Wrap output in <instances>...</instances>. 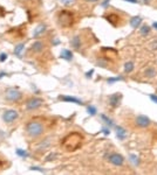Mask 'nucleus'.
Returning <instances> with one entry per match:
<instances>
[{
	"mask_svg": "<svg viewBox=\"0 0 157 175\" xmlns=\"http://www.w3.org/2000/svg\"><path fill=\"white\" fill-rule=\"evenodd\" d=\"M5 167H6V165H5V158L0 156V170H1V169H5Z\"/></svg>",
	"mask_w": 157,
	"mask_h": 175,
	"instance_id": "25",
	"label": "nucleus"
},
{
	"mask_svg": "<svg viewBox=\"0 0 157 175\" xmlns=\"http://www.w3.org/2000/svg\"><path fill=\"white\" fill-rule=\"evenodd\" d=\"M74 2V0H62V4H65L66 6H69Z\"/></svg>",
	"mask_w": 157,
	"mask_h": 175,
	"instance_id": "28",
	"label": "nucleus"
},
{
	"mask_svg": "<svg viewBox=\"0 0 157 175\" xmlns=\"http://www.w3.org/2000/svg\"><path fill=\"white\" fill-rule=\"evenodd\" d=\"M26 109L27 110H35V109H38L39 106H41L42 104H44V99H41V98H36V97H33V98H29V99H27L26 100Z\"/></svg>",
	"mask_w": 157,
	"mask_h": 175,
	"instance_id": "8",
	"label": "nucleus"
},
{
	"mask_svg": "<svg viewBox=\"0 0 157 175\" xmlns=\"http://www.w3.org/2000/svg\"><path fill=\"white\" fill-rule=\"evenodd\" d=\"M143 76L145 78H152L156 76V69L154 67H147L143 70Z\"/></svg>",
	"mask_w": 157,
	"mask_h": 175,
	"instance_id": "15",
	"label": "nucleus"
},
{
	"mask_svg": "<svg viewBox=\"0 0 157 175\" xmlns=\"http://www.w3.org/2000/svg\"><path fill=\"white\" fill-rule=\"evenodd\" d=\"M109 162H111L114 166H122L124 162V159L121 154H111L109 156Z\"/></svg>",
	"mask_w": 157,
	"mask_h": 175,
	"instance_id": "10",
	"label": "nucleus"
},
{
	"mask_svg": "<svg viewBox=\"0 0 157 175\" xmlns=\"http://www.w3.org/2000/svg\"><path fill=\"white\" fill-rule=\"evenodd\" d=\"M136 124L140 127H147L150 124V119L145 116H138L136 118Z\"/></svg>",
	"mask_w": 157,
	"mask_h": 175,
	"instance_id": "13",
	"label": "nucleus"
},
{
	"mask_svg": "<svg viewBox=\"0 0 157 175\" xmlns=\"http://www.w3.org/2000/svg\"><path fill=\"white\" fill-rule=\"evenodd\" d=\"M58 25L62 28H71L76 22V15L71 9H61L56 14Z\"/></svg>",
	"mask_w": 157,
	"mask_h": 175,
	"instance_id": "3",
	"label": "nucleus"
},
{
	"mask_svg": "<svg viewBox=\"0 0 157 175\" xmlns=\"http://www.w3.org/2000/svg\"><path fill=\"white\" fill-rule=\"evenodd\" d=\"M83 144V137L78 132H72L66 136L61 141V147L66 152H74L78 149Z\"/></svg>",
	"mask_w": 157,
	"mask_h": 175,
	"instance_id": "1",
	"label": "nucleus"
},
{
	"mask_svg": "<svg viewBox=\"0 0 157 175\" xmlns=\"http://www.w3.org/2000/svg\"><path fill=\"white\" fill-rule=\"evenodd\" d=\"M127 1H130V2H137V0H127Z\"/></svg>",
	"mask_w": 157,
	"mask_h": 175,
	"instance_id": "33",
	"label": "nucleus"
},
{
	"mask_svg": "<svg viewBox=\"0 0 157 175\" xmlns=\"http://www.w3.org/2000/svg\"><path fill=\"white\" fill-rule=\"evenodd\" d=\"M61 57L67 60V61H72L73 60V53L69 52V50H67V49H65V50H62V53H61Z\"/></svg>",
	"mask_w": 157,
	"mask_h": 175,
	"instance_id": "19",
	"label": "nucleus"
},
{
	"mask_svg": "<svg viewBox=\"0 0 157 175\" xmlns=\"http://www.w3.org/2000/svg\"><path fill=\"white\" fill-rule=\"evenodd\" d=\"M134 68H135V65H134V62H127L124 64V72L127 74H129L134 70Z\"/></svg>",
	"mask_w": 157,
	"mask_h": 175,
	"instance_id": "21",
	"label": "nucleus"
},
{
	"mask_svg": "<svg viewBox=\"0 0 157 175\" xmlns=\"http://www.w3.org/2000/svg\"><path fill=\"white\" fill-rule=\"evenodd\" d=\"M18 112L15 110H7L4 115H2V119H4V122L7 124L10 123H13L14 120H17L18 119Z\"/></svg>",
	"mask_w": 157,
	"mask_h": 175,
	"instance_id": "9",
	"label": "nucleus"
},
{
	"mask_svg": "<svg viewBox=\"0 0 157 175\" xmlns=\"http://www.w3.org/2000/svg\"><path fill=\"white\" fill-rule=\"evenodd\" d=\"M45 31H46V26L45 25H39V26L35 28L34 33H33V36L34 38H39V36H41V34H44Z\"/></svg>",
	"mask_w": 157,
	"mask_h": 175,
	"instance_id": "17",
	"label": "nucleus"
},
{
	"mask_svg": "<svg viewBox=\"0 0 157 175\" xmlns=\"http://www.w3.org/2000/svg\"><path fill=\"white\" fill-rule=\"evenodd\" d=\"M85 1H87V2H96L98 0H85Z\"/></svg>",
	"mask_w": 157,
	"mask_h": 175,
	"instance_id": "32",
	"label": "nucleus"
},
{
	"mask_svg": "<svg viewBox=\"0 0 157 175\" xmlns=\"http://www.w3.org/2000/svg\"><path fill=\"white\" fill-rule=\"evenodd\" d=\"M88 112H89L90 115H95V113H96V110H95L94 106H88Z\"/></svg>",
	"mask_w": 157,
	"mask_h": 175,
	"instance_id": "27",
	"label": "nucleus"
},
{
	"mask_svg": "<svg viewBox=\"0 0 157 175\" xmlns=\"http://www.w3.org/2000/svg\"><path fill=\"white\" fill-rule=\"evenodd\" d=\"M150 98H151V100H154L155 103H157V96H155V95H150Z\"/></svg>",
	"mask_w": 157,
	"mask_h": 175,
	"instance_id": "31",
	"label": "nucleus"
},
{
	"mask_svg": "<svg viewBox=\"0 0 157 175\" xmlns=\"http://www.w3.org/2000/svg\"><path fill=\"white\" fill-rule=\"evenodd\" d=\"M72 46L74 47V49L76 50H81V48L83 47V40L81 35H76L72 39Z\"/></svg>",
	"mask_w": 157,
	"mask_h": 175,
	"instance_id": "11",
	"label": "nucleus"
},
{
	"mask_svg": "<svg viewBox=\"0 0 157 175\" xmlns=\"http://www.w3.org/2000/svg\"><path fill=\"white\" fill-rule=\"evenodd\" d=\"M152 26H154V27H155V28H156V29H157V24H156V22H155V24H154Z\"/></svg>",
	"mask_w": 157,
	"mask_h": 175,
	"instance_id": "34",
	"label": "nucleus"
},
{
	"mask_svg": "<svg viewBox=\"0 0 157 175\" xmlns=\"http://www.w3.org/2000/svg\"><path fill=\"white\" fill-rule=\"evenodd\" d=\"M141 22H142V19L140 18V16H134V18H131L130 20V26L132 28H137L140 25H141Z\"/></svg>",
	"mask_w": 157,
	"mask_h": 175,
	"instance_id": "18",
	"label": "nucleus"
},
{
	"mask_svg": "<svg viewBox=\"0 0 157 175\" xmlns=\"http://www.w3.org/2000/svg\"><path fill=\"white\" fill-rule=\"evenodd\" d=\"M103 18H105L113 27L115 28H120V27L124 26L125 25V15L118 11H109V12H105L103 14Z\"/></svg>",
	"mask_w": 157,
	"mask_h": 175,
	"instance_id": "4",
	"label": "nucleus"
},
{
	"mask_svg": "<svg viewBox=\"0 0 157 175\" xmlns=\"http://www.w3.org/2000/svg\"><path fill=\"white\" fill-rule=\"evenodd\" d=\"M149 49H150L151 52H156L157 50V40L151 41L150 43H149Z\"/></svg>",
	"mask_w": 157,
	"mask_h": 175,
	"instance_id": "23",
	"label": "nucleus"
},
{
	"mask_svg": "<svg viewBox=\"0 0 157 175\" xmlns=\"http://www.w3.org/2000/svg\"><path fill=\"white\" fill-rule=\"evenodd\" d=\"M45 50V43L44 42H41V41H36V42H34L31 47V52H34L36 53V54H40V53H42Z\"/></svg>",
	"mask_w": 157,
	"mask_h": 175,
	"instance_id": "12",
	"label": "nucleus"
},
{
	"mask_svg": "<svg viewBox=\"0 0 157 175\" xmlns=\"http://www.w3.org/2000/svg\"><path fill=\"white\" fill-rule=\"evenodd\" d=\"M7 35H11V38L14 40L17 39H24V36L26 35V26H20V27H15L12 28L7 32Z\"/></svg>",
	"mask_w": 157,
	"mask_h": 175,
	"instance_id": "7",
	"label": "nucleus"
},
{
	"mask_svg": "<svg viewBox=\"0 0 157 175\" xmlns=\"http://www.w3.org/2000/svg\"><path fill=\"white\" fill-rule=\"evenodd\" d=\"M149 32H150V28L147 26V25L142 26V28H141V34H142V35H148Z\"/></svg>",
	"mask_w": 157,
	"mask_h": 175,
	"instance_id": "24",
	"label": "nucleus"
},
{
	"mask_svg": "<svg viewBox=\"0 0 157 175\" xmlns=\"http://www.w3.org/2000/svg\"><path fill=\"white\" fill-rule=\"evenodd\" d=\"M25 130L29 138H38L46 132V124L40 118H34L27 123Z\"/></svg>",
	"mask_w": 157,
	"mask_h": 175,
	"instance_id": "2",
	"label": "nucleus"
},
{
	"mask_svg": "<svg viewBox=\"0 0 157 175\" xmlns=\"http://www.w3.org/2000/svg\"><path fill=\"white\" fill-rule=\"evenodd\" d=\"M6 60H7V55L2 53V54L0 55V61H1V62H4V61H6Z\"/></svg>",
	"mask_w": 157,
	"mask_h": 175,
	"instance_id": "29",
	"label": "nucleus"
},
{
	"mask_svg": "<svg viewBox=\"0 0 157 175\" xmlns=\"http://www.w3.org/2000/svg\"><path fill=\"white\" fill-rule=\"evenodd\" d=\"M101 117H102V119H105V123H108V124H109V125H111V122H110V119H109V118H107V117H105V115H102V116H101Z\"/></svg>",
	"mask_w": 157,
	"mask_h": 175,
	"instance_id": "30",
	"label": "nucleus"
},
{
	"mask_svg": "<svg viewBox=\"0 0 157 175\" xmlns=\"http://www.w3.org/2000/svg\"><path fill=\"white\" fill-rule=\"evenodd\" d=\"M5 98L11 103H17V102L21 100L22 93L17 89H7L6 93H5Z\"/></svg>",
	"mask_w": 157,
	"mask_h": 175,
	"instance_id": "6",
	"label": "nucleus"
},
{
	"mask_svg": "<svg viewBox=\"0 0 157 175\" xmlns=\"http://www.w3.org/2000/svg\"><path fill=\"white\" fill-rule=\"evenodd\" d=\"M17 153H18V155L24 156V158H26V156H27L26 152H25V151H21V149H17Z\"/></svg>",
	"mask_w": 157,
	"mask_h": 175,
	"instance_id": "26",
	"label": "nucleus"
},
{
	"mask_svg": "<svg viewBox=\"0 0 157 175\" xmlns=\"http://www.w3.org/2000/svg\"><path fill=\"white\" fill-rule=\"evenodd\" d=\"M121 98H122V96H121L120 93L111 95L110 97H109V103H110V105L113 108H116V106H118L120 102H121Z\"/></svg>",
	"mask_w": 157,
	"mask_h": 175,
	"instance_id": "14",
	"label": "nucleus"
},
{
	"mask_svg": "<svg viewBox=\"0 0 157 175\" xmlns=\"http://www.w3.org/2000/svg\"><path fill=\"white\" fill-rule=\"evenodd\" d=\"M100 56L102 58V61H100L98 64L101 65V67H103V68H105L107 67L105 64L116 61V58L118 56V53L116 49L110 48V47H102L101 50H100Z\"/></svg>",
	"mask_w": 157,
	"mask_h": 175,
	"instance_id": "5",
	"label": "nucleus"
},
{
	"mask_svg": "<svg viewBox=\"0 0 157 175\" xmlns=\"http://www.w3.org/2000/svg\"><path fill=\"white\" fill-rule=\"evenodd\" d=\"M115 132H116V137H117L120 140H124L125 137H127V132L123 127L121 126H115Z\"/></svg>",
	"mask_w": 157,
	"mask_h": 175,
	"instance_id": "16",
	"label": "nucleus"
},
{
	"mask_svg": "<svg viewBox=\"0 0 157 175\" xmlns=\"http://www.w3.org/2000/svg\"><path fill=\"white\" fill-rule=\"evenodd\" d=\"M24 48H25V46L22 45V43H20V45H18L17 47H15V49H14V54L17 55V56H20L21 55V53H22V50H24Z\"/></svg>",
	"mask_w": 157,
	"mask_h": 175,
	"instance_id": "22",
	"label": "nucleus"
},
{
	"mask_svg": "<svg viewBox=\"0 0 157 175\" xmlns=\"http://www.w3.org/2000/svg\"><path fill=\"white\" fill-rule=\"evenodd\" d=\"M60 99L65 100V102H72V103H75V104H82V102L78 99V98H74V97H66V96H62L60 97Z\"/></svg>",
	"mask_w": 157,
	"mask_h": 175,
	"instance_id": "20",
	"label": "nucleus"
}]
</instances>
